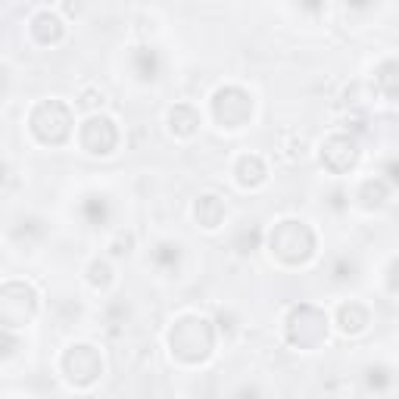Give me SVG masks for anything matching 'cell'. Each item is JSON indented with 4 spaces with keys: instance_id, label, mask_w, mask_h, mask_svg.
I'll use <instances>...</instances> for the list:
<instances>
[{
    "instance_id": "6da1fadb",
    "label": "cell",
    "mask_w": 399,
    "mask_h": 399,
    "mask_svg": "<svg viewBox=\"0 0 399 399\" xmlns=\"http://www.w3.org/2000/svg\"><path fill=\"white\" fill-rule=\"evenodd\" d=\"M272 246L278 250L281 259L287 262H296V259H306L312 250V234L303 228L300 222H284L278 228V234L272 237Z\"/></svg>"
},
{
    "instance_id": "7a4b0ae2",
    "label": "cell",
    "mask_w": 399,
    "mask_h": 399,
    "mask_svg": "<svg viewBox=\"0 0 399 399\" xmlns=\"http://www.w3.org/2000/svg\"><path fill=\"white\" fill-rule=\"evenodd\" d=\"M262 175H265V169H262V163H259L256 156H243L241 165H237V178H241L243 184H259Z\"/></svg>"
},
{
    "instance_id": "3957f363",
    "label": "cell",
    "mask_w": 399,
    "mask_h": 399,
    "mask_svg": "<svg viewBox=\"0 0 399 399\" xmlns=\"http://www.w3.org/2000/svg\"><path fill=\"white\" fill-rule=\"evenodd\" d=\"M197 219H203L206 228H215L219 219H222V203L215 200V197H203L200 206H197Z\"/></svg>"
}]
</instances>
